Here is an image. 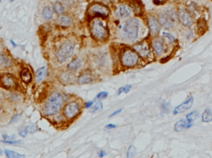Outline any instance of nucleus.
Wrapping results in <instances>:
<instances>
[{
	"label": "nucleus",
	"instance_id": "obj_13",
	"mask_svg": "<svg viewBox=\"0 0 212 158\" xmlns=\"http://www.w3.org/2000/svg\"><path fill=\"white\" fill-rule=\"evenodd\" d=\"M178 18L180 22L185 27H190L193 24V18L190 13L184 8H181L178 12Z\"/></svg>",
	"mask_w": 212,
	"mask_h": 158
},
{
	"label": "nucleus",
	"instance_id": "obj_43",
	"mask_svg": "<svg viewBox=\"0 0 212 158\" xmlns=\"http://www.w3.org/2000/svg\"><path fill=\"white\" fill-rule=\"evenodd\" d=\"M3 140H15L16 136L15 135H8V134H3Z\"/></svg>",
	"mask_w": 212,
	"mask_h": 158
},
{
	"label": "nucleus",
	"instance_id": "obj_10",
	"mask_svg": "<svg viewBox=\"0 0 212 158\" xmlns=\"http://www.w3.org/2000/svg\"><path fill=\"white\" fill-rule=\"evenodd\" d=\"M76 74L74 72H71L68 70L61 71L57 74V81H59L61 84L63 86H68L72 84H76Z\"/></svg>",
	"mask_w": 212,
	"mask_h": 158
},
{
	"label": "nucleus",
	"instance_id": "obj_33",
	"mask_svg": "<svg viewBox=\"0 0 212 158\" xmlns=\"http://www.w3.org/2000/svg\"><path fill=\"white\" fill-rule=\"evenodd\" d=\"M131 89H132L131 84H127V85H124V86L120 87L119 90H118V91H117V95H120V94L123 93H124V94L128 93Z\"/></svg>",
	"mask_w": 212,
	"mask_h": 158
},
{
	"label": "nucleus",
	"instance_id": "obj_46",
	"mask_svg": "<svg viewBox=\"0 0 212 158\" xmlns=\"http://www.w3.org/2000/svg\"><path fill=\"white\" fill-rule=\"evenodd\" d=\"M116 127V125L114 123H109L106 125L105 127H104V130H110V129H114V128H115Z\"/></svg>",
	"mask_w": 212,
	"mask_h": 158
},
{
	"label": "nucleus",
	"instance_id": "obj_51",
	"mask_svg": "<svg viewBox=\"0 0 212 158\" xmlns=\"http://www.w3.org/2000/svg\"><path fill=\"white\" fill-rule=\"evenodd\" d=\"M2 154H3V151H2V150L0 149V155H2Z\"/></svg>",
	"mask_w": 212,
	"mask_h": 158
},
{
	"label": "nucleus",
	"instance_id": "obj_27",
	"mask_svg": "<svg viewBox=\"0 0 212 158\" xmlns=\"http://www.w3.org/2000/svg\"><path fill=\"white\" fill-rule=\"evenodd\" d=\"M52 8L54 10V12H56V14L59 16L62 15V14H64V12H65V7L59 1H56V2L53 3Z\"/></svg>",
	"mask_w": 212,
	"mask_h": 158
},
{
	"label": "nucleus",
	"instance_id": "obj_6",
	"mask_svg": "<svg viewBox=\"0 0 212 158\" xmlns=\"http://www.w3.org/2000/svg\"><path fill=\"white\" fill-rule=\"evenodd\" d=\"M139 29V21L137 18L127 20L122 28V34L125 39L134 41L137 38Z\"/></svg>",
	"mask_w": 212,
	"mask_h": 158
},
{
	"label": "nucleus",
	"instance_id": "obj_39",
	"mask_svg": "<svg viewBox=\"0 0 212 158\" xmlns=\"http://www.w3.org/2000/svg\"><path fill=\"white\" fill-rule=\"evenodd\" d=\"M2 143H5V144H8V145H18V144H21L22 141L20 140H2Z\"/></svg>",
	"mask_w": 212,
	"mask_h": 158
},
{
	"label": "nucleus",
	"instance_id": "obj_11",
	"mask_svg": "<svg viewBox=\"0 0 212 158\" xmlns=\"http://www.w3.org/2000/svg\"><path fill=\"white\" fill-rule=\"evenodd\" d=\"M132 48L142 59H147L151 55V47L146 41H142L134 44Z\"/></svg>",
	"mask_w": 212,
	"mask_h": 158
},
{
	"label": "nucleus",
	"instance_id": "obj_38",
	"mask_svg": "<svg viewBox=\"0 0 212 158\" xmlns=\"http://www.w3.org/2000/svg\"><path fill=\"white\" fill-rule=\"evenodd\" d=\"M28 133H28L27 126H22V127H20L18 128V135L21 137H26Z\"/></svg>",
	"mask_w": 212,
	"mask_h": 158
},
{
	"label": "nucleus",
	"instance_id": "obj_15",
	"mask_svg": "<svg viewBox=\"0 0 212 158\" xmlns=\"http://www.w3.org/2000/svg\"><path fill=\"white\" fill-rule=\"evenodd\" d=\"M147 25L151 36H157L158 34L160 31V23L155 17L151 16L147 18Z\"/></svg>",
	"mask_w": 212,
	"mask_h": 158
},
{
	"label": "nucleus",
	"instance_id": "obj_28",
	"mask_svg": "<svg viewBox=\"0 0 212 158\" xmlns=\"http://www.w3.org/2000/svg\"><path fill=\"white\" fill-rule=\"evenodd\" d=\"M4 153L6 156L7 158H25V155L23 154H20L18 152L9 150V149H5L4 150Z\"/></svg>",
	"mask_w": 212,
	"mask_h": 158
},
{
	"label": "nucleus",
	"instance_id": "obj_34",
	"mask_svg": "<svg viewBox=\"0 0 212 158\" xmlns=\"http://www.w3.org/2000/svg\"><path fill=\"white\" fill-rule=\"evenodd\" d=\"M197 28L199 29L200 33H202L206 30V23L205 21H203L202 19L199 20L197 22Z\"/></svg>",
	"mask_w": 212,
	"mask_h": 158
},
{
	"label": "nucleus",
	"instance_id": "obj_24",
	"mask_svg": "<svg viewBox=\"0 0 212 158\" xmlns=\"http://www.w3.org/2000/svg\"><path fill=\"white\" fill-rule=\"evenodd\" d=\"M191 126H192V123L188 122L187 119L181 118L176 123L174 126V130L175 132H180V131L183 130L184 128H190Z\"/></svg>",
	"mask_w": 212,
	"mask_h": 158
},
{
	"label": "nucleus",
	"instance_id": "obj_48",
	"mask_svg": "<svg viewBox=\"0 0 212 158\" xmlns=\"http://www.w3.org/2000/svg\"><path fill=\"white\" fill-rule=\"evenodd\" d=\"M3 114H4V109H3V105L0 104V120H1V118H3Z\"/></svg>",
	"mask_w": 212,
	"mask_h": 158
},
{
	"label": "nucleus",
	"instance_id": "obj_52",
	"mask_svg": "<svg viewBox=\"0 0 212 158\" xmlns=\"http://www.w3.org/2000/svg\"><path fill=\"white\" fill-rule=\"evenodd\" d=\"M14 1H15V0H9L10 3H13V2H14Z\"/></svg>",
	"mask_w": 212,
	"mask_h": 158
},
{
	"label": "nucleus",
	"instance_id": "obj_21",
	"mask_svg": "<svg viewBox=\"0 0 212 158\" xmlns=\"http://www.w3.org/2000/svg\"><path fill=\"white\" fill-rule=\"evenodd\" d=\"M6 99L11 104H18L22 100V95L18 90H9L6 94Z\"/></svg>",
	"mask_w": 212,
	"mask_h": 158
},
{
	"label": "nucleus",
	"instance_id": "obj_9",
	"mask_svg": "<svg viewBox=\"0 0 212 158\" xmlns=\"http://www.w3.org/2000/svg\"><path fill=\"white\" fill-rule=\"evenodd\" d=\"M96 81V74L90 68L83 69L76 76V84L80 85L90 84Z\"/></svg>",
	"mask_w": 212,
	"mask_h": 158
},
{
	"label": "nucleus",
	"instance_id": "obj_16",
	"mask_svg": "<svg viewBox=\"0 0 212 158\" xmlns=\"http://www.w3.org/2000/svg\"><path fill=\"white\" fill-rule=\"evenodd\" d=\"M72 24H73V18H72L71 16L68 15V14L60 15L56 21V26L61 28H70Z\"/></svg>",
	"mask_w": 212,
	"mask_h": 158
},
{
	"label": "nucleus",
	"instance_id": "obj_47",
	"mask_svg": "<svg viewBox=\"0 0 212 158\" xmlns=\"http://www.w3.org/2000/svg\"><path fill=\"white\" fill-rule=\"evenodd\" d=\"M121 111H122V109H117V110H115V111H114V112H113L112 114L109 115V118H112V117H114L115 115L119 114V113H121Z\"/></svg>",
	"mask_w": 212,
	"mask_h": 158
},
{
	"label": "nucleus",
	"instance_id": "obj_49",
	"mask_svg": "<svg viewBox=\"0 0 212 158\" xmlns=\"http://www.w3.org/2000/svg\"><path fill=\"white\" fill-rule=\"evenodd\" d=\"M10 43H11V45H12V47H18V44L16 43L15 41H14L13 40H10Z\"/></svg>",
	"mask_w": 212,
	"mask_h": 158
},
{
	"label": "nucleus",
	"instance_id": "obj_25",
	"mask_svg": "<svg viewBox=\"0 0 212 158\" xmlns=\"http://www.w3.org/2000/svg\"><path fill=\"white\" fill-rule=\"evenodd\" d=\"M53 15H54V10H53L52 7L47 6L44 7L43 9H42V18L45 21H51L53 18Z\"/></svg>",
	"mask_w": 212,
	"mask_h": 158
},
{
	"label": "nucleus",
	"instance_id": "obj_42",
	"mask_svg": "<svg viewBox=\"0 0 212 158\" xmlns=\"http://www.w3.org/2000/svg\"><path fill=\"white\" fill-rule=\"evenodd\" d=\"M162 35H163V37H167V38L171 41V42H173V41H175L174 37H173L172 34L168 33V32H165V31H164V32H162Z\"/></svg>",
	"mask_w": 212,
	"mask_h": 158
},
{
	"label": "nucleus",
	"instance_id": "obj_4",
	"mask_svg": "<svg viewBox=\"0 0 212 158\" xmlns=\"http://www.w3.org/2000/svg\"><path fill=\"white\" fill-rule=\"evenodd\" d=\"M83 104L81 100L78 99H71L65 103L63 106L61 114L66 118V122L74 121L78 118L82 113Z\"/></svg>",
	"mask_w": 212,
	"mask_h": 158
},
{
	"label": "nucleus",
	"instance_id": "obj_41",
	"mask_svg": "<svg viewBox=\"0 0 212 158\" xmlns=\"http://www.w3.org/2000/svg\"><path fill=\"white\" fill-rule=\"evenodd\" d=\"M95 102V100H90V101H86L85 103H84L83 104V108L84 109H90L93 106V104Z\"/></svg>",
	"mask_w": 212,
	"mask_h": 158
},
{
	"label": "nucleus",
	"instance_id": "obj_22",
	"mask_svg": "<svg viewBox=\"0 0 212 158\" xmlns=\"http://www.w3.org/2000/svg\"><path fill=\"white\" fill-rule=\"evenodd\" d=\"M132 10L128 6L126 5H119L115 8V16L119 18H128L131 14Z\"/></svg>",
	"mask_w": 212,
	"mask_h": 158
},
{
	"label": "nucleus",
	"instance_id": "obj_50",
	"mask_svg": "<svg viewBox=\"0 0 212 158\" xmlns=\"http://www.w3.org/2000/svg\"><path fill=\"white\" fill-rule=\"evenodd\" d=\"M99 1H100L102 3H109V2H111L112 0H99Z\"/></svg>",
	"mask_w": 212,
	"mask_h": 158
},
{
	"label": "nucleus",
	"instance_id": "obj_35",
	"mask_svg": "<svg viewBox=\"0 0 212 158\" xmlns=\"http://www.w3.org/2000/svg\"><path fill=\"white\" fill-rule=\"evenodd\" d=\"M136 148H135V146H133V145H131V146H129V147H128V151H127V154H126V157L127 158H133L134 156L136 155Z\"/></svg>",
	"mask_w": 212,
	"mask_h": 158
},
{
	"label": "nucleus",
	"instance_id": "obj_45",
	"mask_svg": "<svg viewBox=\"0 0 212 158\" xmlns=\"http://www.w3.org/2000/svg\"><path fill=\"white\" fill-rule=\"evenodd\" d=\"M106 155H107V153H106L105 151H103V150H99V151L97 152V156L100 158L104 157Z\"/></svg>",
	"mask_w": 212,
	"mask_h": 158
},
{
	"label": "nucleus",
	"instance_id": "obj_26",
	"mask_svg": "<svg viewBox=\"0 0 212 158\" xmlns=\"http://www.w3.org/2000/svg\"><path fill=\"white\" fill-rule=\"evenodd\" d=\"M129 8L137 15H139V14L142 13V7H141L140 3L137 0H132L131 2L129 3Z\"/></svg>",
	"mask_w": 212,
	"mask_h": 158
},
{
	"label": "nucleus",
	"instance_id": "obj_5",
	"mask_svg": "<svg viewBox=\"0 0 212 158\" xmlns=\"http://www.w3.org/2000/svg\"><path fill=\"white\" fill-rule=\"evenodd\" d=\"M75 44L70 39L63 41L55 51V58L59 64H64L74 56Z\"/></svg>",
	"mask_w": 212,
	"mask_h": 158
},
{
	"label": "nucleus",
	"instance_id": "obj_31",
	"mask_svg": "<svg viewBox=\"0 0 212 158\" xmlns=\"http://www.w3.org/2000/svg\"><path fill=\"white\" fill-rule=\"evenodd\" d=\"M212 121V112L210 109H206L202 114V122L209 123Z\"/></svg>",
	"mask_w": 212,
	"mask_h": 158
},
{
	"label": "nucleus",
	"instance_id": "obj_44",
	"mask_svg": "<svg viewBox=\"0 0 212 158\" xmlns=\"http://www.w3.org/2000/svg\"><path fill=\"white\" fill-rule=\"evenodd\" d=\"M168 108H169V104H167V103L164 102L163 104H162V106H161V109H162V110L164 113H166V112H168Z\"/></svg>",
	"mask_w": 212,
	"mask_h": 158
},
{
	"label": "nucleus",
	"instance_id": "obj_40",
	"mask_svg": "<svg viewBox=\"0 0 212 158\" xmlns=\"http://www.w3.org/2000/svg\"><path fill=\"white\" fill-rule=\"evenodd\" d=\"M27 127H28V130L29 133H35L38 131V127H37V125L34 123L28 124V125H27Z\"/></svg>",
	"mask_w": 212,
	"mask_h": 158
},
{
	"label": "nucleus",
	"instance_id": "obj_12",
	"mask_svg": "<svg viewBox=\"0 0 212 158\" xmlns=\"http://www.w3.org/2000/svg\"><path fill=\"white\" fill-rule=\"evenodd\" d=\"M19 79L23 84H31L33 81V74H32L31 69L28 66H23L19 71Z\"/></svg>",
	"mask_w": 212,
	"mask_h": 158
},
{
	"label": "nucleus",
	"instance_id": "obj_18",
	"mask_svg": "<svg viewBox=\"0 0 212 158\" xmlns=\"http://www.w3.org/2000/svg\"><path fill=\"white\" fill-rule=\"evenodd\" d=\"M13 65V60L4 51H0V68L8 69Z\"/></svg>",
	"mask_w": 212,
	"mask_h": 158
},
{
	"label": "nucleus",
	"instance_id": "obj_29",
	"mask_svg": "<svg viewBox=\"0 0 212 158\" xmlns=\"http://www.w3.org/2000/svg\"><path fill=\"white\" fill-rule=\"evenodd\" d=\"M51 120H52L53 123L56 124V125H58V126H59V125H61V124L64 123L65 122H66V118H64V116H63V114L61 113H60L58 114L51 117Z\"/></svg>",
	"mask_w": 212,
	"mask_h": 158
},
{
	"label": "nucleus",
	"instance_id": "obj_20",
	"mask_svg": "<svg viewBox=\"0 0 212 158\" xmlns=\"http://www.w3.org/2000/svg\"><path fill=\"white\" fill-rule=\"evenodd\" d=\"M152 47H153L154 53L157 56L162 55V53H164L166 50L164 42L161 38H154L152 41Z\"/></svg>",
	"mask_w": 212,
	"mask_h": 158
},
{
	"label": "nucleus",
	"instance_id": "obj_3",
	"mask_svg": "<svg viewBox=\"0 0 212 158\" xmlns=\"http://www.w3.org/2000/svg\"><path fill=\"white\" fill-rule=\"evenodd\" d=\"M118 59L123 68H134L137 65L140 57L132 47H123L119 50Z\"/></svg>",
	"mask_w": 212,
	"mask_h": 158
},
{
	"label": "nucleus",
	"instance_id": "obj_53",
	"mask_svg": "<svg viewBox=\"0 0 212 158\" xmlns=\"http://www.w3.org/2000/svg\"><path fill=\"white\" fill-rule=\"evenodd\" d=\"M1 2H2V0H0V3H1Z\"/></svg>",
	"mask_w": 212,
	"mask_h": 158
},
{
	"label": "nucleus",
	"instance_id": "obj_32",
	"mask_svg": "<svg viewBox=\"0 0 212 158\" xmlns=\"http://www.w3.org/2000/svg\"><path fill=\"white\" fill-rule=\"evenodd\" d=\"M198 115H199V112L195 110V111H192L190 112V113H189V114H187V116H186V118H187V120L188 122L192 123V122L195 121V120L197 119Z\"/></svg>",
	"mask_w": 212,
	"mask_h": 158
},
{
	"label": "nucleus",
	"instance_id": "obj_37",
	"mask_svg": "<svg viewBox=\"0 0 212 158\" xmlns=\"http://www.w3.org/2000/svg\"><path fill=\"white\" fill-rule=\"evenodd\" d=\"M22 116V113H17V114H13L12 117H11V118H10V121H9V123L13 124V123H18V122L19 121V119L21 118V117Z\"/></svg>",
	"mask_w": 212,
	"mask_h": 158
},
{
	"label": "nucleus",
	"instance_id": "obj_8",
	"mask_svg": "<svg viewBox=\"0 0 212 158\" xmlns=\"http://www.w3.org/2000/svg\"><path fill=\"white\" fill-rule=\"evenodd\" d=\"M0 86L7 90H18L19 88L18 79L13 73L5 72L0 77Z\"/></svg>",
	"mask_w": 212,
	"mask_h": 158
},
{
	"label": "nucleus",
	"instance_id": "obj_19",
	"mask_svg": "<svg viewBox=\"0 0 212 158\" xmlns=\"http://www.w3.org/2000/svg\"><path fill=\"white\" fill-rule=\"evenodd\" d=\"M158 22L162 28H164L165 29H171L174 26L173 20L167 13H164V12L159 14Z\"/></svg>",
	"mask_w": 212,
	"mask_h": 158
},
{
	"label": "nucleus",
	"instance_id": "obj_30",
	"mask_svg": "<svg viewBox=\"0 0 212 158\" xmlns=\"http://www.w3.org/2000/svg\"><path fill=\"white\" fill-rule=\"evenodd\" d=\"M103 107V103L101 102L100 100H97V101L95 100V102L93 104V106L89 110H90V113H91V114H95V113H98L100 110H102Z\"/></svg>",
	"mask_w": 212,
	"mask_h": 158
},
{
	"label": "nucleus",
	"instance_id": "obj_17",
	"mask_svg": "<svg viewBox=\"0 0 212 158\" xmlns=\"http://www.w3.org/2000/svg\"><path fill=\"white\" fill-rule=\"evenodd\" d=\"M194 102V99L193 97L189 96L187 98L184 102L181 103V104H179L178 106H177L176 108L173 110V114H181V113H183V112L187 111L189 109L191 108V106L193 104Z\"/></svg>",
	"mask_w": 212,
	"mask_h": 158
},
{
	"label": "nucleus",
	"instance_id": "obj_1",
	"mask_svg": "<svg viewBox=\"0 0 212 158\" xmlns=\"http://www.w3.org/2000/svg\"><path fill=\"white\" fill-rule=\"evenodd\" d=\"M65 103V93L58 90L51 91L47 94L41 104V114L46 118H51L61 113Z\"/></svg>",
	"mask_w": 212,
	"mask_h": 158
},
{
	"label": "nucleus",
	"instance_id": "obj_23",
	"mask_svg": "<svg viewBox=\"0 0 212 158\" xmlns=\"http://www.w3.org/2000/svg\"><path fill=\"white\" fill-rule=\"evenodd\" d=\"M47 75V66H41L36 71L35 73V81L37 84H40L45 80V78Z\"/></svg>",
	"mask_w": 212,
	"mask_h": 158
},
{
	"label": "nucleus",
	"instance_id": "obj_7",
	"mask_svg": "<svg viewBox=\"0 0 212 158\" xmlns=\"http://www.w3.org/2000/svg\"><path fill=\"white\" fill-rule=\"evenodd\" d=\"M88 15L93 18H100L105 19L110 15V8L109 7L100 2H94L91 3L88 8Z\"/></svg>",
	"mask_w": 212,
	"mask_h": 158
},
{
	"label": "nucleus",
	"instance_id": "obj_14",
	"mask_svg": "<svg viewBox=\"0 0 212 158\" xmlns=\"http://www.w3.org/2000/svg\"><path fill=\"white\" fill-rule=\"evenodd\" d=\"M82 66H83V60L81 57L75 56L68 62V64L66 65V70L76 74V72H78L82 68Z\"/></svg>",
	"mask_w": 212,
	"mask_h": 158
},
{
	"label": "nucleus",
	"instance_id": "obj_36",
	"mask_svg": "<svg viewBox=\"0 0 212 158\" xmlns=\"http://www.w3.org/2000/svg\"><path fill=\"white\" fill-rule=\"evenodd\" d=\"M108 96H109V93L107 91H101V92H99L97 94L94 100H100L101 101V100L107 99Z\"/></svg>",
	"mask_w": 212,
	"mask_h": 158
},
{
	"label": "nucleus",
	"instance_id": "obj_2",
	"mask_svg": "<svg viewBox=\"0 0 212 158\" xmlns=\"http://www.w3.org/2000/svg\"><path fill=\"white\" fill-rule=\"evenodd\" d=\"M89 30L92 39L98 42H106L110 37L108 26L100 18H93L90 20Z\"/></svg>",
	"mask_w": 212,
	"mask_h": 158
}]
</instances>
